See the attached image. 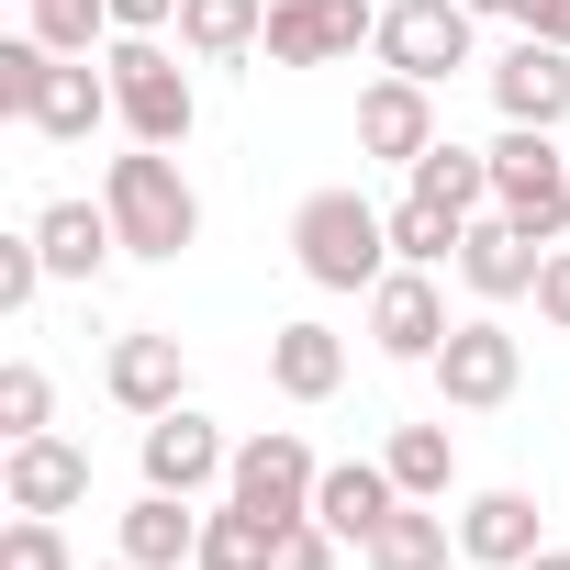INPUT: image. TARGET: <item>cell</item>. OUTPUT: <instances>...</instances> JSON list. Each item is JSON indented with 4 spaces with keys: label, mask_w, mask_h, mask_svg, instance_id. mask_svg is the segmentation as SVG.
Returning <instances> with one entry per match:
<instances>
[{
    "label": "cell",
    "mask_w": 570,
    "mask_h": 570,
    "mask_svg": "<svg viewBox=\"0 0 570 570\" xmlns=\"http://www.w3.org/2000/svg\"><path fill=\"white\" fill-rule=\"evenodd\" d=\"M0 112L35 124V135H57V146H90V135L112 124V68H90V57H57V46L12 35V46H0Z\"/></svg>",
    "instance_id": "6da1fadb"
},
{
    "label": "cell",
    "mask_w": 570,
    "mask_h": 570,
    "mask_svg": "<svg viewBox=\"0 0 570 570\" xmlns=\"http://www.w3.org/2000/svg\"><path fill=\"white\" fill-rule=\"evenodd\" d=\"M292 257H303L314 292H381L392 279V213L370 190H314L292 213Z\"/></svg>",
    "instance_id": "7a4b0ae2"
},
{
    "label": "cell",
    "mask_w": 570,
    "mask_h": 570,
    "mask_svg": "<svg viewBox=\"0 0 570 570\" xmlns=\"http://www.w3.org/2000/svg\"><path fill=\"white\" fill-rule=\"evenodd\" d=\"M101 202H112L124 257H179V246H202V190L179 179V157H168V146L112 157V168H101Z\"/></svg>",
    "instance_id": "3957f363"
},
{
    "label": "cell",
    "mask_w": 570,
    "mask_h": 570,
    "mask_svg": "<svg viewBox=\"0 0 570 570\" xmlns=\"http://www.w3.org/2000/svg\"><path fill=\"white\" fill-rule=\"evenodd\" d=\"M101 68H112V124H124L135 146H190V124H202V90H190V68H179L157 35H124V46H101Z\"/></svg>",
    "instance_id": "277c9868"
},
{
    "label": "cell",
    "mask_w": 570,
    "mask_h": 570,
    "mask_svg": "<svg viewBox=\"0 0 570 570\" xmlns=\"http://www.w3.org/2000/svg\"><path fill=\"white\" fill-rule=\"evenodd\" d=\"M492 213H514L537 246L570 235V146L548 124H503L492 135Z\"/></svg>",
    "instance_id": "5b68a950"
},
{
    "label": "cell",
    "mask_w": 570,
    "mask_h": 570,
    "mask_svg": "<svg viewBox=\"0 0 570 570\" xmlns=\"http://www.w3.org/2000/svg\"><path fill=\"white\" fill-rule=\"evenodd\" d=\"M470 23H481L470 0H392L370 46H381V68H392V79H425V90H436L448 68H470Z\"/></svg>",
    "instance_id": "8992f818"
},
{
    "label": "cell",
    "mask_w": 570,
    "mask_h": 570,
    "mask_svg": "<svg viewBox=\"0 0 570 570\" xmlns=\"http://www.w3.org/2000/svg\"><path fill=\"white\" fill-rule=\"evenodd\" d=\"M514 381H525V347H514L492 314L448 325V347H436V392H448V414H503Z\"/></svg>",
    "instance_id": "52a82bcc"
},
{
    "label": "cell",
    "mask_w": 570,
    "mask_h": 570,
    "mask_svg": "<svg viewBox=\"0 0 570 570\" xmlns=\"http://www.w3.org/2000/svg\"><path fill=\"white\" fill-rule=\"evenodd\" d=\"M314 481H325V459L292 436V425H268V436H246L235 448V470H224V492L246 503V514H268V525H292V514H314Z\"/></svg>",
    "instance_id": "ba28073f"
},
{
    "label": "cell",
    "mask_w": 570,
    "mask_h": 570,
    "mask_svg": "<svg viewBox=\"0 0 570 570\" xmlns=\"http://www.w3.org/2000/svg\"><path fill=\"white\" fill-rule=\"evenodd\" d=\"M381 35L370 0H268V68H336Z\"/></svg>",
    "instance_id": "9c48e42d"
},
{
    "label": "cell",
    "mask_w": 570,
    "mask_h": 570,
    "mask_svg": "<svg viewBox=\"0 0 570 570\" xmlns=\"http://www.w3.org/2000/svg\"><path fill=\"white\" fill-rule=\"evenodd\" d=\"M370 347L403 358V370H436V347H448V292H436V268H403V257H392V279L370 292Z\"/></svg>",
    "instance_id": "30bf717a"
},
{
    "label": "cell",
    "mask_w": 570,
    "mask_h": 570,
    "mask_svg": "<svg viewBox=\"0 0 570 570\" xmlns=\"http://www.w3.org/2000/svg\"><path fill=\"white\" fill-rule=\"evenodd\" d=\"M146 481L157 492H213L224 470H235V448H224V425L213 414H190V403H168V414H146Z\"/></svg>",
    "instance_id": "8fae6325"
},
{
    "label": "cell",
    "mask_w": 570,
    "mask_h": 570,
    "mask_svg": "<svg viewBox=\"0 0 570 570\" xmlns=\"http://www.w3.org/2000/svg\"><path fill=\"white\" fill-rule=\"evenodd\" d=\"M537 268H548V246H537L514 213H470V235H459V279H470L481 303H525Z\"/></svg>",
    "instance_id": "7c38bea8"
},
{
    "label": "cell",
    "mask_w": 570,
    "mask_h": 570,
    "mask_svg": "<svg viewBox=\"0 0 570 570\" xmlns=\"http://www.w3.org/2000/svg\"><path fill=\"white\" fill-rule=\"evenodd\" d=\"M0 492H12V514H68V503H90V448H68L57 425L46 436H12Z\"/></svg>",
    "instance_id": "4fadbf2b"
},
{
    "label": "cell",
    "mask_w": 570,
    "mask_h": 570,
    "mask_svg": "<svg viewBox=\"0 0 570 570\" xmlns=\"http://www.w3.org/2000/svg\"><path fill=\"white\" fill-rule=\"evenodd\" d=\"M425 146H436V90L381 68V79L358 90V157H392V168H414Z\"/></svg>",
    "instance_id": "5bb4252c"
},
{
    "label": "cell",
    "mask_w": 570,
    "mask_h": 570,
    "mask_svg": "<svg viewBox=\"0 0 570 570\" xmlns=\"http://www.w3.org/2000/svg\"><path fill=\"white\" fill-rule=\"evenodd\" d=\"M101 381H112V403H124V414H168V403H190V358H179V336H157V325L112 336Z\"/></svg>",
    "instance_id": "9a60e30c"
},
{
    "label": "cell",
    "mask_w": 570,
    "mask_h": 570,
    "mask_svg": "<svg viewBox=\"0 0 570 570\" xmlns=\"http://www.w3.org/2000/svg\"><path fill=\"white\" fill-rule=\"evenodd\" d=\"M492 101H503V124H570V46H548V35H525L514 57H492Z\"/></svg>",
    "instance_id": "2e32d148"
},
{
    "label": "cell",
    "mask_w": 570,
    "mask_h": 570,
    "mask_svg": "<svg viewBox=\"0 0 570 570\" xmlns=\"http://www.w3.org/2000/svg\"><path fill=\"white\" fill-rule=\"evenodd\" d=\"M459 548H470L481 570H525V559L548 548L537 492H514V481H503V492H470V503H459Z\"/></svg>",
    "instance_id": "e0dca14e"
},
{
    "label": "cell",
    "mask_w": 570,
    "mask_h": 570,
    "mask_svg": "<svg viewBox=\"0 0 570 570\" xmlns=\"http://www.w3.org/2000/svg\"><path fill=\"white\" fill-rule=\"evenodd\" d=\"M35 246H46V268H57V279H101V268L124 257L112 202H46V213H35Z\"/></svg>",
    "instance_id": "ac0fdd59"
},
{
    "label": "cell",
    "mask_w": 570,
    "mask_h": 570,
    "mask_svg": "<svg viewBox=\"0 0 570 570\" xmlns=\"http://www.w3.org/2000/svg\"><path fill=\"white\" fill-rule=\"evenodd\" d=\"M403 503V481H392V459H336L325 481H314V514L347 537V548H370V525Z\"/></svg>",
    "instance_id": "d6986e66"
},
{
    "label": "cell",
    "mask_w": 570,
    "mask_h": 570,
    "mask_svg": "<svg viewBox=\"0 0 570 570\" xmlns=\"http://www.w3.org/2000/svg\"><path fill=\"white\" fill-rule=\"evenodd\" d=\"M124 559L135 570H179V559H202V514H190V492H135L124 503Z\"/></svg>",
    "instance_id": "ffe728a7"
},
{
    "label": "cell",
    "mask_w": 570,
    "mask_h": 570,
    "mask_svg": "<svg viewBox=\"0 0 570 570\" xmlns=\"http://www.w3.org/2000/svg\"><path fill=\"white\" fill-rule=\"evenodd\" d=\"M268 381L292 392V403H325V392L347 381V336H336V325H279V336H268Z\"/></svg>",
    "instance_id": "44dd1931"
},
{
    "label": "cell",
    "mask_w": 570,
    "mask_h": 570,
    "mask_svg": "<svg viewBox=\"0 0 570 570\" xmlns=\"http://www.w3.org/2000/svg\"><path fill=\"white\" fill-rule=\"evenodd\" d=\"M403 179H414L425 202H448L459 224H470V213H492V146H448V135H436V146H425Z\"/></svg>",
    "instance_id": "7402d4cb"
},
{
    "label": "cell",
    "mask_w": 570,
    "mask_h": 570,
    "mask_svg": "<svg viewBox=\"0 0 570 570\" xmlns=\"http://www.w3.org/2000/svg\"><path fill=\"white\" fill-rule=\"evenodd\" d=\"M179 46L190 57H246V46H268V0H179Z\"/></svg>",
    "instance_id": "603a6c76"
},
{
    "label": "cell",
    "mask_w": 570,
    "mask_h": 570,
    "mask_svg": "<svg viewBox=\"0 0 570 570\" xmlns=\"http://www.w3.org/2000/svg\"><path fill=\"white\" fill-rule=\"evenodd\" d=\"M392 481H403V503H448V481H459V436L448 425H392Z\"/></svg>",
    "instance_id": "cb8c5ba5"
},
{
    "label": "cell",
    "mask_w": 570,
    "mask_h": 570,
    "mask_svg": "<svg viewBox=\"0 0 570 570\" xmlns=\"http://www.w3.org/2000/svg\"><path fill=\"white\" fill-rule=\"evenodd\" d=\"M370 570H448V514H425V503H392L381 525H370V548H358Z\"/></svg>",
    "instance_id": "d4e9b609"
},
{
    "label": "cell",
    "mask_w": 570,
    "mask_h": 570,
    "mask_svg": "<svg viewBox=\"0 0 570 570\" xmlns=\"http://www.w3.org/2000/svg\"><path fill=\"white\" fill-rule=\"evenodd\" d=\"M459 235H470V224H459L448 202H425V190L392 202V257H403V268H459Z\"/></svg>",
    "instance_id": "484cf974"
},
{
    "label": "cell",
    "mask_w": 570,
    "mask_h": 570,
    "mask_svg": "<svg viewBox=\"0 0 570 570\" xmlns=\"http://www.w3.org/2000/svg\"><path fill=\"white\" fill-rule=\"evenodd\" d=\"M268 537H279V525L224 492V514H202V559H190V570H268Z\"/></svg>",
    "instance_id": "4316f807"
},
{
    "label": "cell",
    "mask_w": 570,
    "mask_h": 570,
    "mask_svg": "<svg viewBox=\"0 0 570 570\" xmlns=\"http://www.w3.org/2000/svg\"><path fill=\"white\" fill-rule=\"evenodd\" d=\"M23 35L57 46V57H90V46L124 35V23H112V0H23Z\"/></svg>",
    "instance_id": "83f0119b"
},
{
    "label": "cell",
    "mask_w": 570,
    "mask_h": 570,
    "mask_svg": "<svg viewBox=\"0 0 570 570\" xmlns=\"http://www.w3.org/2000/svg\"><path fill=\"white\" fill-rule=\"evenodd\" d=\"M46 425H57V381L35 358H12L0 370V436H46Z\"/></svg>",
    "instance_id": "f1b7e54d"
},
{
    "label": "cell",
    "mask_w": 570,
    "mask_h": 570,
    "mask_svg": "<svg viewBox=\"0 0 570 570\" xmlns=\"http://www.w3.org/2000/svg\"><path fill=\"white\" fill-rule=\"evenodd\" d=\"M0 570H79V559H68L57 514H12V525H0Z\"/></svg>",
    "instance_id": "f546056e"
},
{
    "label": "cell",
    "mask_w": 570,
    "mask_h": 570,
    "mask_svg": "<svg viewBox=\"0 0 570 570\" xmlns=\"http://www.w3.org/2000/svg\"><path fill=\"white\" fill-rule=\"evenodd\" d=\"M46 279H57V268H46L35 224H23V235H0V314H35V292H46Z\"/></svg>",
    "instance_id": "4dcf8cb0"
},
{
    "label": "cell",
    "mask_w": 570,
    "mask_h": 570,
    "mask_svg": "<svg viewBox=\"0 0 570 570\" xmlns=\"http://www.w3.org/2000/svg\"><path fill=\"white\" fill-rule=\"evenodd\" d=\"M336 548H347V537H336L325 514H292V525L268 537V570H336Z\"/></svg>",
    "instance_id": "1f68e13d"
},
{
    "label": "cell",
    "mask_w": 570,
    "mask_h": 570,
    "mask_svg": "<svg viewBox=\"0 0 570 570\" xmlns=\"http://www.w3.org/2000/svg\"><path fill=\"white\" fill-rule=\"evenodd\" d=\"M537 325L570 336V246H548V268H537Z\"/></svg>",
    "instance_id": "d6a6232c"
},
{
    "label": "cell",
    "mask_w": 570,
    "mask_h": 570,
    "mask_svg": "<svg viewBox=\"0 0 570 570\" xmlns=\"http://www.w3.org/2000/svg\"><path fill=\"white\" fill-rule=\"evenodd\" d=\"M112 23H124V35H168V23H179V0H112Z\"/></svg>",
    "instance_id": "836d02e7"
},
{
    "label": "cell",
    "mask_w": 570,
    "mask_h": 570,
    "mask_svg": "<svg viewBox=\"0 0 570 570\" xmlns=\"http://www.w3.org/2000/svg\"><path fill=\"white\" fill-rule=\"evenodd\" d=\"M514 23L548 35V46H570V0H514Z\"/></svg>",
    "instance_id": "e575fe53"
},
{
    "label": "cell",
    "mask_w": 570,
    "mask_h": 570,
    "mask_svg": "<svg viewBox=\"0 0 570 570\" xmlns=\"http://www.w3.org/2000/svg\"><path fill=\"white\" fill-rule=\"evenodd\" d=\"M525 570H570V548H537V559H525Z\"/></svg>",
    "instance_id": "d590c367"
},
{
    "label": "cell",
    "mask_w": 570,
    "mask_h": 570,
    "mask_svg": "<svg viewBox=\"0 0 570 570\" xmlns=\"http://www.w3.org/2000/svg\"><path fill=\"white\" fill-rule=\"evenodd\" d=\"M470 12H514V0H470Z\"/></svg>",
    "instance_id": "8d00e7d4"
},
{
    "label": "cell",
    "mask_w": 570,
    "mask_h": 570,
    "mask_svg": "<svg viewBox=\"0 0 570 570\" xmlns=\"http://www.w3.org/2000/svg\"><path fill=\"white\" fill-rule=\"evenodd\" d=\"M112 570H135V559H112Z\"/></svg>",
    "instance_id": "74e56055"
}]
</instances>
